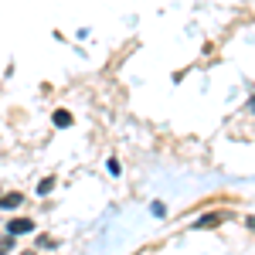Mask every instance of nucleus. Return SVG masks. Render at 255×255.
Segmentation results:
<instances>
[{"label": "nucleus", "instance_id": "obj_6", "mask_svg": "<svg viewBox=\"0 0 255 255\" xmlns=\"http://www.w3.org/2000/svg\"><path fill=\"white\" fill-rule=\"evenodd\" d=\"M51 187H55V180H51V177H48V180H41V187H38V194H48V191H51Z\"/></svg>", "mask_w": 255, "mask_h": 255}, {"label": "nucleus", "instance_id": "obj_5", "mask_svg": "<svg viewBox=\"0 0 255 255\" xmlns=\"http://www.w3.org/2000/svg\"><path fill=\"white\" fill-rule=\"evenodd\" d=\"M14 249V238H0V255H7Z\"/></svg>", "mask_w": 255, "mask_h": 255}, {"label": "nucleus", "instance_id": "obj_7", "mask_svg": "<svg viewBox=\"0 0 255 255\" xmlns=\"http://www.w3.org/2000/svg\"><path fill=\"white\" fill-rule=\"evenodd\" d=\"M24 255H34V252H24Z\"/></svg>", "mask_w": 255, "mask_h": 255}, {"label": "nucleus", "instance_id": "obj_4", "mask_svg": "<svg viewBox=\"0 0 255 255\" xmlns=\"http://www.w3.org/2000/svg\"><path fill=\"white\" fill-rule=\"evenodd\" d=\"M55 123H58V126H68V123H72V116L61 109V113H55Z\"/></svg>", "mask_w": 255, "mask_h": 255}, {"label": "nucleus", "instance_id": "obj_2", "mask_svg": "<svg viewBox=\"0 0 255 255\" xmlns=\"http://www.w3.org/2000/svg\"><path fill=\"white\" fill-rule=\"evenodd\" d=\"M0 204H3V208H17V204H20V194H3V197H0Z\"/></svg>", "mask_w": 255, "mask_h": 255}, {"label": "nucleus", "instance_id": "obj_3", "mask_svg": "<svg viewBox=\"0 0 255 255\" xmlns=\"http://www.w3.org/2000/svg\"><path fill=\"white\" fill-rule=\"evenodd\" d=\"M218 221H221V215H208V218H201L197 225H201V228H208V225H218Z\"/></svg>", "mask_w": 255, "mask_h": 255}, {"label": "nucleus", "instance_id": "obj_8", "mask_svg": "<svg viewBox=\"0 0 255 255\" xmlns=\"http://www.w3.org/2000/svg\"><path fill=\"white\" fill-rule=\"evenodd\" d=\"M252 109H255V99H252Z\"/></svg>", "mask_w": 255, "mask_h": 255}, {"label": "nucleus", "instance_id": "obj_1", "mask_svg": "<svg viewBox=\"0 0 255 255\" xmlns=\"http://www.w3.org/2000/svg\"><path fill=\"white\" fill-rule=\"evenodd\" d=\"M27 232H34V221L31 218H14L7 225V235H27Z\"/></svg>", "mask_w": 255, "mask_h": 255}]
</instances>
